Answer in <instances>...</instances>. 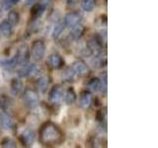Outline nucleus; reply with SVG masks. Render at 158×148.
Returning a JSON list of instances; mask_svg holds the SVG:
<instances>
[{"mask_svg": "<svg viewBox=\"0 0 158 148\" xmlns=\"http://www.w3.org/2000/svg\"><path fill=\"white\" fill-rule=\"evenodd\" d=\"M61 133L52 123H47L41 130V139L44 143H54L59 140Z\"/></svg>", "mask_w": 158, "mask_h": 148, "instance_id": "obj_1", "label": "nucleus"}, {"mask_svg": "<svg viewBox=\"0 0 158 148\" xmlns=\"http://www.w3.org/2000/svg\"><path fill=\"white\" fill-rule=\"evenodd\" d=\"M46 53V46L42 41H36L32 46V56L36 60H41Z\"/></svg>", "mask_w": 158, "mask_h": 148, "instance_id": "obj_2", "label": "nucleus"}, {"mask_svg": "<svg viewBox=\"0 0 158 148\" xmlns=\"http://www.w3.org/2000/svg\"><path fill=\"white\" fill-rule=\"evenodd\" d=\"M23 99H24V102L26 103V105L31 109L36 108L37 105L39 104L38 94L33 90H26L25 91Z\"/></svg>", "mask_w": 158, "mask_h": 148, "instance_id": "obj_3", "label": "nucleus"}, {"mask_svg": "<svg viewBox=\"0 0 158 148\" xmlns=\"http://www.w3.org/2000/svg\"><path fill=\"white\" fill-rule=\"evenodd\" d=\"M15 58H16V62L18 64H20V65H24V64L28 63L29 58H30L29 48L26 46L21 47L19 48L17 54L15 56Z\"/></svg>", "mask_w": 158, "mask_h": 148, "instance_id": "obj_4", "label": "nucleus"}, {"mask_svg": "<svg viewBox=\"0 0 158 148\" xmlns=\"http://www.w3.org/2000/svg\"><path fill=\"white\" fill-rule=\"evenodd\" d=\"M62 97H63V89L60 85H56L52 89L48 99L52 104H57L61 101Z\"/></svg>", "mask_w": 158, "mask_h": 148, "instance_id": "obj_5", "label": "nucleus"}, {"mask_svg": "<svg viewBox=\"0 0 158 148\" xmlns=\"http://www.w3.org/2000/svg\"><path fill=\"white\" fill-rule=\"evenodd\" d=\"M48 64L52 68L58 69V68H61L62 67V65L64 64V61H63L62 57L59 56V54H57V53H52L48 58Z\"/></svg>", "mask_w": 158, "mask_h": 148, "instance_id": "obj_6", "label": "nucleus"}, {"mask_svg": "<svg viewBox=\"0 0 158 148\" xmlns=\"http://www.w3.org/2000/svg\"><path fill=\"white\" fill-rule=\"evenodd\" d=\"M80 22V15L76 12L69 13L65 16V20H64V25L69 29L73 28L74 26H76L77 24Z\"/></svg>", "mask_w": 158, "mask_h": 148, "instance_id": "obj_7", "label": "nucleus"}, {"mask_svg": "<svg viewBox=\"0 0 158 148\" xmlns=\"http://www.w3.org/2000/svg\"><path fill=\"white\" fill-rule=\"evenodd\" d=\"M37 71L36 64H24L22 65V68L19 70V76L20 77H27L29 75H34Z\"/></svg>", "mask_w": 158, "mask_h": 148, "instance_id": "obj_8", "label": "nucleus"}, {"mask_svg": "<svg viewBox=\"0 0 158 148\" xmlns=\"http://www.w3.org/2000/svg\"><path fill=\"white\" fill-rule=\"evenodd\" d=\"M21 137H22V141L25 143V145L31 146L34 143L35 139H36V133L31 128H28V130H26L22 133Z\"/></svg>", "mask_w": 158, "mask_h": 148, "instance_id": "obj_9", "label": "nucleus"}, {"mask_svg": "<svg viewBox=\"0 0 158 148\" xmlns=\"http://www.w3.org/2000/svg\"><path fill=\"white\" fill-rule=\"evenodd\" d=\"M72 69L75 72V74H77L79 76H86L89 72L87 65L83 61H76L73 64Z\"/></svg>", "mask_w": 158, "mask_h": 148, "instance_id": "obj_10", "label": "nucleus"}, {"mask_svg": "<svg viewBox=\"0 0 158 148\" xmlns=\"http://www.w3.org/2000/svg\"><path fill=\"white\" fill-rule=\"evenodd\" d=\"M0 32L5 37L11 36L12 34V24L8 20H4L0 23Z\"/></svg>", "mask_w": 158, "mask_h": 148, "instance_id": "obj_11", "label": "nucleus"}, {"mask_svg": "<svg viewBox=\"0 0 158 148\" xmlns=\"http://www.w3.org/2000/svg\"><path fill=\"white\" fill-rule=\"evenodd\" d=\"M37 85H38V89L40 90V92L46 93L48 87V78L47 76H42L39 79Z\"/></svg>", "mask_w": 158, "mask_h": 148, "instance_id": "obj_12", "label": "nucleus"}, {"mask_svg": "<svg viewBox=\"0 0 158 148\" xmlns=\"http://www.w3.org/2000/svg\"><path fill=\"white\" fill-rule=\"evenodd\" d=\"M92 102V96L90 93L85 92L83 93L81 97H80V104L83 108H89V106L91 105Z\"/></svg>", "mask_w": 158, "mask_h": 148, "instance_id": "obj_13", "label": "nucleus"}, {"mask_svg": "<svg viewBox=\"0 0 158 148\" xmlns=\"http://www.w3.org/2000/svg\"><path fill=\"white\" fill-rule=\"evenodd\" d=\"M23 89V83L21 80L19 79H13L12 83H11V90L13 92L14 95H17L20 92L22 91Z\"/></svg>", "mask_w": 158, "mask_h": 148, "instance_id": "obj_14", "label": "nucleus"}, {"mask_svg": "<svg viewBox=\"0 0 158 148\" xmlns=\"http://www.w3.org/2000/svg\"><path fill=\"white\" fill-rule=\"evenodd\" d=\"M0 121H1V125H2V126L5 128V130H11V128L13 127V125H14L13 120L7 115H3L1 117V120H0Z\"/></svg>", "mask_w": 158, "mask_h": 148, "instance_id": "obj_15", "label": "nucleus"}, {"mask_svg": "<svg viewBox=\"0 0 158 148\" xmlns=\"http://www.w3.org/2000/svg\"><path fill=\"white\" fill-rule=\"evenodd\" d=\"M75 99H76L75 92H74L72 88H69L65 94V97H64V101H65L67 105H71V104L75 102Z\"/></svg>", "mask_w": 158, "mask_h": 148, "instance_id": "obj_16", "label": "nucleus"}, {"mask_svg": "<svg viewBox=\"0 0 158 148\" xmlns=\"http://www.w3.org/2000/svg\"><path fill=\"white\" fill-rule=\"evenodd\" d=\"M71 36L74 38V39H79L82 37V35L84 33V27L82 25H79L77 24L76 26H74L73 28H71Z\"/></svg>", "mask_w": 158, "mask_h": 148, "instance_id": "obj_17", "label": "nucleus"}, {"mask_svg": "<svg viewBox=\"0 0 158 148\" xmlns=\"http://www.w3.org/2000/svg\"><path fill=\"white\" fill-rule=\"evenodd\" d=\"M64 25L63 23H57L56 26L53 27V30H52V38L53 39H57L59 36L61 35V33L63 32V29H64Z\"/></svg>", "mask_w": 158, "mask_h": 148, "instance_id": "obj_18", "label": "nucleus"}, {"mask_svg": "<svg viewBox=\"0 0 158 148\" xmlns=\"http://www.w3.org/2000/svg\"><path fill=\"white\" fill-rule=\"evenodd\" d=\"M44 9H46V5H44L42 3L39 4V5H34L33 10H32V14L36 18H39L44 13Z\"/></svg>", "mask_w": 158, "mask_h": 148, "instance_id": "obj_19", "label": "nucleus"}, {"mask_svg": "<svg viewBox=\"0 0 158 148\" xmlns=\"http://www.w3.org/2000/svg\"><path fill=\"white\" fill-rule=\"evenodd\" d=\"M96 4V0H82V8L87 12H90L94 9Z\"/></svg>", "mask_w": 158, "mask_h": 148, "instance_id": "obj_20", "label": "nucleus"}, {"mask_svg": "<svg viewBox=\"0 0 158 148\" xmlns=\"http://www.w3.org/2000/svg\"><path fill=\"white\" fill-rule=\"evenodd\" d=\"M101 85H102V83L101 81L99 80L98 78H95V79H92V80L89 82L88 84V88L90 89L91 91H98L99 89H101Z\"/></svg>", "mask_w": 158, "mask_h": 148, "instance_id": "obj_21", "label": "nucleus"}, {"mask_svg": "<svg viewBox=\"0 0 158 148\" xmlns=\"http://www.w3.org/2000/svg\"><path fill=\"white\" fill-rule=\"evenodd\" d=\"M19 20H20V16L17 12L15 11H11L9 12L8 14V21L11 23L12 25H17L19 23Z\"/></svg>", "mask_w": 158, "mask_h": 148, "instance_id": "obj_22", "label": "nucleus"}, {"mask_svg": "<svg viewBox=\"0 0 158 148\" xmlns=\"http://www.w3.org/2000/svg\"><path fill=\"white\" fill-rule=\"evenodd\" d=\"M74 75H75V72H74V70L72 68H67L65 71H64L63 73V79L64 80H66V81H71L72 79L74 78Z\"/></svg>", "mask_w": 158, "mask_h": 148, "instance_id": "obj_23", "label": "nucleus"}, {"mask_svg": "<svg viewBox=\"0 0 158 148\" xmlns=\"http://www.w3.org/2000/svg\"><path fill=\"white\" fill-rule=\"evenodd\" d=\"M1 5H2V8L5 10H8L12 7V3L10 0H1Z\"/></svg>", "mask_w": 158, "mask_h": 148, "instance_id": "obj_24", "label": "nucleus"}, {"mask_svg": "<svg viewBox=\"0 0 158 148\" xmlns=\"http://www.w3.org/2000/svg\"><path fill=\"white\" fill-rule=\"evenodd\" d=\"M2 146L3 147H16V144H15V142L13 140H11V139H6L5 141H3Z\"/></svg>", "mask_w": 158, "mask_h": 148, "instance_id": "obj_25", "label": "nucleus"}, {"mask_svg": "<svg viewBox=\"0 0 158 148\" xmlns=\"http://www.w3.org/2000/svg\"><path fill=\"white\" fill-rule=\"evenodd\" d=\"M38 0H25V3H26L27 6H34Z\"/></svg>", "mask_w": 158, "mask_h": 148, "instance_id": "obj_26", "label": "nucleus"}, {"mask_svg": "<svg viewBox=\"0 0 158 148\" xmlns=\"http://www.w3.org/2000/svg\"><path fill=\"white\" fill-rule=\"evenodd\" d=\"M10 1H11L12 4H15V3H18L20 0H10Z\"/></svg>", "mask_w": 158, "mask_h": 148, "instance_id": "obj_27", "label": "nucleus"}, {"mask_svg": "<svg viewBox=\"0 0 158 148\" xmlns=\"http://www.w3.org/2000/svg\"><path fill=\"white\" fill-rule=\"evenodd\" d=\"M2 16V12H1V10H0V17Z\"/></svg>", "mask_w": 158, "mask_h": 148, "instance_id": "obj_28", "label": "nucleus"}]
</instances>
